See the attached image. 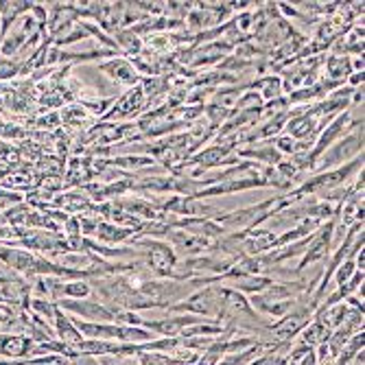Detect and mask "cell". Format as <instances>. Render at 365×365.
Instances as JSON below:
<instances>
[{
	"label": "cell",
	"instance_id": "6",
	"mask_svg": "<svg viewBox=\"0 0 365 365\" xmlns=\"http://www.w3.org/2000/svg\"><path fill=\"white\" fill-rule=\"evenodd\" d=\"M361 120H363V118H361ZM356 123H359V120L350 123V110H346V112L337 114V118H335L333 123H328V127L319 131L317 140L313 143V149L309 151V160L315 164V162H317V158H319L326 149L333 147V145H335V140H339V136H341V134H346V131H350Z\"/></svg>",
	"mask_w": 365,
	"mask_h": 365
},
{
	"label": "cell",
	"instance_id": "7",
	"mask_svg": "<svg viewBox=\"0 0 365 365\" xmlns=\"http://www.w3.org/2000/svg\"><path fill=\"white\" fill-rule=\"evenodd\" d=\"M53 330H55V337H59V341L63 346H68L71 350H79V346L83 344V335L77 330V326L73 324V317L71 315H66L59 307L55 311V319H53Z\"/></svg>",
	"mask_w": 365,
	"mask_h": 365
},
{
	"label": "cell",
	"instance_id": "22",
	"mask_svg": "<svg viewBox=\"0 0 365 365\" xmlns=\"http://www.w3.org/2000/svg\"><path fill=\"white\" fill-rule=\"evenodd\" d=\"M359 86H363V73H352L348 88H359Z\"/></svg>",
	"mask_w": 365,
	"mask_h": 365
},
{
	"label": "cell",
	"instance_id": "13",
	"mask_svg": "<svg viewBox=\"0 0 365 365\" xmlns=\"http://www.w3.org/2000/svg\"><path fill=\"white\" fill-rule=\"evenodd\" d=\"M239 158H252L256 162H264L269 167H278L282 162V155L276 151L274 145H260L258 149H247V151H239Z\"/></svg>",
	"mask_w": 365,
	"mask_h": 365
},
{
	"label": "cell",
	"instance_id": "16",
	"mask_svg": "<svg viewBox=\"0 0 365 365\" xmlns=\"http://www.w3.org/2000/svg\"><path fill=\"white\" fill-rule=\"evenodd\" d=\"M92 293V287L88 280H63V287H61V297L66 300H86ZM59 297V300H61Z\"/></svg>",
	"mask_w": 365,
	"mask_h": 365
},
{
	"label": "cell",
	"instance_id": "15",
	"mask_svg": "<svg viewBox=\"0 0 365 365\" xmlns=\"http://www.w3.org/2000/svg\"><path fill=\"white\" fill-rule=\"evenodd\" d=\"M114 44H116V48H123L127 55H140V51H143L140 38L136 36L134 31H129V29H125V31L118 29V31H116Z\"/></svg>",
	"mask_w": 365,
	"mask_h": 365
},
{
	"label": "cell",
	"instance_id": "8",
	"mask_svg": "<svg viewBox=\"0 0 365 365\" xmlns=\"http://www.w3.org/2000/svg\"><path fill=\"white\" fill-rule=\"evenodd\" d=\"M33 344L26 335H0V356L11 359V361H22L33 354Z\"/></svg>",
	"mask_w": 365,
	"mask_h": 365
},
{
	"label": "cell",
	"instance_id": "2",
	"mask_svg": "<svg viewBox=\"0 0 365 365\" xmlns=\"http://www.w3.org/2000/svg\"><path fill=\"white\" fill-rule=\"evenodd\" d=\"M363 153V120H359L352 129H350V134L339 140L337 145H333L330 149H326L315 164V171L324 173V171H333L335 167H341L344 160H354L356 155Z\"/></svg>",
	"mask_w": 365,
	"mask_h": 365
},
{
	"label": "cell",
	"instance_id": "3",
	"mask_svg": "<svg viewBox=\"0 0 365 365\" xmlns=\"http://www.w3.org/2000/svg\"><path fill=\"white\" fill-rule=\"evenodd\" d=\"M221 291H223V287H212V284L204 287V289H197L192 295H188L186 300L171 307L169 311L188 313V315H197V317H219V313H221Z\"/></svg>",
	"mask_w": 365,
	"mask_h": 365
},
{
	"label": "cell",
	"instance_id": "17",
	"mask_svg": "<svg viewBox=\"0 0 365 365\" xmlns=\"http://www.w3.org/2000/svg\"><path fill=\"white\" fill-rule=\"evenodd\" d=\"M29 307H31V313L38 315L40 319H48L53 322L55 319V311H57V302H51V300H44V297H31L29 300Z\"/></svg>",
	"mask_w": 365,
	"mask_h": 365
},
{
	"label": "cell",
	"instance_id": "9",
	"mask_svg": "<svg viewBox=\"0 0 365 365\" xmlns=\"http://www.w3.org/2000/svg\"><path fill=\"white\" fill-rule=\"evenodd\" d=\"M108 77H112L114 81L118 83H125V86H134L140 77H138V71L134 68V63L129 59H123V57H114L106 63L98 66Z\"/></svg>",
	"mask_w": 365,
	"mask_h": 365
},
{
	"label": "cell",
	"instance_id": "5",
	"mask_svg": "<svg viewBox=\"0 0 365 365\" xmlns=\"http://www.w3.org/2000/svg\"><path fill=\"white\" fill-rule=\"evenodd\" d=\"M333 227H335L333 219H330L328 223H322V225L317 227V232L311 237V243H309V247H307V252H304L300 264L295 267V274H302L307 267H311V264H315V262L328 260L330 245H333Z\"/></svg>",
	"mask_w": 365,
	"mask_h": 365
},
{
	"label": "cell",
	"instance_id": "21",
	"mask_svg": "<svg viewBox=\"0 0 365 365\" xmlns=\"http://www.w3.org/2000/svg\"><path fill=\"white\" fill-rule=\"evenodd\" d=\"M71 365H101V363L90 354H77L75 359H71Z\"/></svg>",
	"mask_w": 365,
	"mask_h": 365
},
{
	"label": "cell",
	"instance_id": "12",
	"mask_svg": "<svg viewBox=\"0 0 365 365\" xmlns=\"http://www.w3.org/2000/svg\"><path fill=\"white\" fill-rule=\"evenodd\" d=\"M326 75L328 81H335V83H344L346 77L352 75V66H350V57H341V55H333L326 59Z\"/></svg>",
	"mask_w": 365,
	"mask_h": 365
},
{
	"label": "cell",
	"instance_id": "11",
	"mask_svg": "<svg viewBox=\"0 0 365 365\" xmlns=\"http://www.w3.org/2000/svg\"><path fill=\"white\" fill-rule=\"evenodd\" d=\"M131 235H134V230L129 227H123V225H116V223H96V232L94 237L98 241H103L106 245H112V243H120L125 239H129Z\"/></svg>",
	"mask_w": 365,
	"mask_h": 365
},
{
	"label": "cell",
	"instance_id": "20",
	"mask_svg": "<svg viewBox=\"0 0 365 365\" xmlns=\"http://www.w3.org/2000/svg\"><path fill=\"white\" fill-rule=\"evenodd\" d=\"M110 164H114V167H134V169H140V167H149V164H153V158H147V155L114 158V160H110Z\"/></svg>",
	"mask_w": 365,
	"mask_h": 365
},
{
	"label": "cell",
	"instance_id": "10",
	"mask_svg": "<svg viewBox=\"0 0 365 365\" xmlns=\"http://www.w3.org/2000/svg\"><path fill=\"white\" fill-rule=\"evenodd\" d=\"M145 106V92L140 88H131L120 101H116V106L112 108V112L106 114V118H129L136 112H140Z\"/></svg>",
	"mask_w": 365,
	"mask_h": 365
},
{
	"label": "cell",
	"instance_id": "14",
	"mask_svg": "<svg viewBox=\"0 0 365 365\" xmlns=\"http://www.w3.org/2000/svg\"><path fill=\"white\" fill-rule=\"evenodd\" d=\"M252 88H258V90H260V94H262L264 101H276V98H282V92H284L282 79H280V77H274V75L262 77V79H256V81L252 83Z\"/></svg>",
	"mask_w": 365,
	"mask_h": 365
},
{
	"label": "cell",
	"instance_id": "1",
	"mask_svg": "<svg viewBox=\"0 0 365 365\" xmlns=\"http://www.w3.org/2000/svg\"><path fill=\"white\" fill-rule=\"evenodd\" d=\"M134 245L147 250L145 267L151 272V276H155L158 280H173L175 267H178V256L169 243L158 241V239H134Z\"/></svg>",
	"mask_w": 365,
	"mask_h": 365
},
{
	"label": "cell",
	"instance_id": "4",
	"mask_svg": "<svg viewBox=\"0 0 365 365\" xmlns=\"http://www.w3.org/2000/svg\"><path fill=\"white\" fill-rule=\"evenodd\" d=\"M57 307L63 313H71L77 319L83 322H94V324H114L116 311H112L108 304L94 300V297H86V300H57Z\"/></svg>",
	"mask_w": 365,
	"mask_h": 365
},
{
	"label": "cell",
	"instance_id": "18",
	"mask_svg": "<svg viewBox=\"0 0 365 365\" xmlns=\"http://www.w3.org/2000/svg\"><path fill=\"white\" fill-rule=\"evenodd\" d=\"M14 365H71V359L59 356V354H40L26 361H11Z\"/></svg>",
	"mask_w": 365,
	"mask_h": 365
},
{
	"label": "cell",
	"instance_id": "19",
	"mask_svg": "<svg viewBox=\"0 0 365 365\" xmlns=\"http://www.w3.org/2000/svg\"><path fill=\"white\" fill-rule=\"evenodd\" d=\"M16 75H22V61L0 55V79H11Z\"/></svg>",
	"mask_w": 365,
	"mask_h": 365
}]
</instances>
